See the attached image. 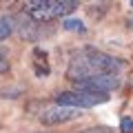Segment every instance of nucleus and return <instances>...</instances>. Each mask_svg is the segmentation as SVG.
<instances>
[{"mask_svg":"<svg viewBox=\"0 0 133 133\" xmlns=\"http://www.w3.org/2000/svg\"><path fill=\"white\" fill-rule=\"evenodd\" d=\"M124 66V62L115 56H109L104 51H98L93 47H84L71 56V64L66 69V78L71 82L89 80L95 76H118V71Z\"/></svg>","mask_w":133,"mask_h":133,"instance_id":"obj_1","label":"nucleus"},{"mask_svg":"<svg viewBox=\"0 0 133 133\" xmlns=\"http://www.w3.org/2000/svg\"><path fill=\"white\" fill-rule=\"evenodd\" d=\"M109 102V93H80V91H62L56 95V104L71 109H91L95 104Z\"/></svg>","mask_w":133,"mask_h":133,"instance_id":"obj_2","label":"nucleus"},{"mask_svg":"<svg viewBox=\"0 0 133 133\" xmlns=\"http://www.w3.org/2000/svg\"><path fill=\"white\" fill-rule=\"evenodd\" d=\"M82 118V111L80 109H71V107H60V104H53L47 107V109L40 113V122L44 127H56V124H64V122H71V120Z\"/></svg>","mask_w":133,"mask_h":133,"instance_id":"obj_3","label":"nucleus"},{"mask_svg":"<svg viewBox=\"0 0 133 133\" xmlns=\"http://www.w3.org/2000/svg\"><path fill=\"white\" fill-rule=\"evenodd\" d=\"M76 9H78V2H73V0H53V14H56V18H66Z\"/></svg>","mask_w":133,"mask_h":133,"instance_id":"obj_4","label":"nucleus"},{"mask_svg":"<svg viewBox=\"0 0 133 133\" xmlns=\"http://www.w3.org/2000/svg\"><path fill=\"white\" fill-rule=\"evenodd\" d=\"M16 27H18V22H16L14 16H7V14L0 16V42L9 38L11 33L16 31Z\"/></svg>","mask_w":133,"mask_h":133,"instance_id":"obj_5","label":"nucleus"},{"mask_svg":"<svg viewBox=\"0 0 133 133\" xmlns=\"http://www.w3.org/2000/svg\"><path fill=\"white\" fill-rule=\"evenodd\" d=\"M20 27V36L22 38H27V40H38L40 38V24L38 22H33V20H29L27 24H18Z\"/></svg>","mask_w":133,"mask_h":133,"instance_id":"obj_6","label":"nucleus"},{"mask_svg":"<svg viewBox=\"0 0 133 133\" xmlns=\"http://www.w3.org/2000/svg\"><path fill=\"white\" fill-rule=\"evenodd\" d=\"M62 29L73 31V33H87L84 22H82V20H78V18H64V20H62Z\"/></svg>","mask_w":133,"mask_h":133,"instance_id":"obj_7","label":"nucleus"},{"mask_svg":"<svg viewBox=\"0 0 133 133\" xmlns=\"http://www.w3.org/2000/svg\"><path fill=\"white\" fill-rule=\"evenodd\" d=\"M120 131L122 133H133V118H122V122H120Z\"/></svg>","mask_w":133,"mask_h":133,"instance_id":"obj_8","label":"nucleus"},{"mask_svg":"<svg viewBox=\"0 0 133 133\" xmlns=\"http://www.w3.org/2000/svg\"><path fill=\"white\" fill-rule=\"evenodd\" d=\"M9 58H7V53L2 51V49H0V73H7L9 71Z\"/></svg>","mask_w":133,"mask_h":133,"instance_id":"obj_9","label":"nucleus"},{"mask_svg":"<svg viewBox=\"0 0 133 133\" xmlns=\"http://www.w3.org/2000/svg\"><path fill=\"white\" fill-rule=\"evenodd\" d=\"M104 9H107V5H91L89 14L93 16V18H100V16H104Z\"/></svg>","mask_w":133,"mask_h":133,"instance_id":"obj_10","label":"nucleus"},{"mask_svg":"<svg viewBox=\"0 0 133 133\" xmlns=\"http://www.w3.org/2000/svg\"><path fill=\"white\" fill-rule=\"evenodd\" d=\"M80 133H113V129H109V127H91V129H84Z\"/></svg>","mask_w":133,"mask_h":133,"instance_id":"obj_11","label":"nucleus"},{"mask_svg":"<svg viewBox=\"0 0 133 133\" xmlns=\"http://www.w3.org/2000/svg\"><path fill=\"white\" fill-rule=\"evenodd\" d=\"M127 27L133 31V16H129V18H127Z\"/></svg>","mask_w":133,"mask_h":133,"instance_id":"obj_12","label":"nucleus"}]
</instances>
